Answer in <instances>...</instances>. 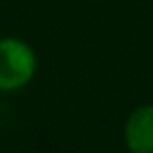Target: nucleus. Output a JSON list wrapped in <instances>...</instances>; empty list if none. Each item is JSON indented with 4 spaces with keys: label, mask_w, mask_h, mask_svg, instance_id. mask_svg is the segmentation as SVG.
<instances>
[{
    "label": "nucleus",
    "mask_w": 153,
    "mask_h": 153,
    "mask_svg": "<svg viewBox=\"0 0 153 153\" xmlns=\"http://www.w3.org/2000/svg\"><path fill=\"white\" fill-rule=\"evenodd\" d=\"M124 139L133 153H153V106H140L128 117Z\"/></svg>",
    "instance_id": "obj_2"
},
{
    "label": "nucleus",
    "mask_w": 153,
    "mask_h": 153,
    "mask_svg": "<svg viewBox=\"0 0 153 153\" xmlns=\"http://www.w3.org/2000/svg\"><path fill=\"white\" fill-rule=\"evenodd\" d=\"M36 54L29 43L18 38L0 40V90L15 92L24 88L36 72Z\"/></svg>",
    "instance_id": "obj_1"
}]
</instances>
